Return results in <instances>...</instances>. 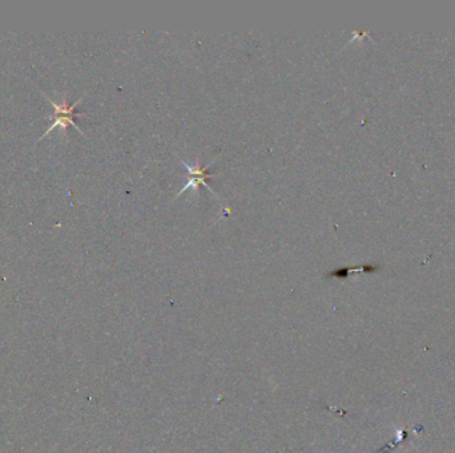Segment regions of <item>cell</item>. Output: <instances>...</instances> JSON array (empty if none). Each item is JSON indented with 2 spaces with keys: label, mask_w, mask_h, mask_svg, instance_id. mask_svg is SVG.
I'll return each mask as SVG.
<instances>
[{
  "label": "cell",
  "mask_w": 455,
  "mask_h": 453,
  "mask_svg": "<svg viewBox=\"0 0 455 453\" xmlns=\"http://www.w3.org/2000/svg\"><path fill=\"white\" fill-rule=\"evenodd\" d=\"M180 161L183 162V165L185 166V169L188 170V182L184 185V187L179 191V193H177L176 197H179L180 194H183L184 191L188 190V189H191V187L192 189H195V190H197L200 185L205 186L209 191H210V193H212V194L216 195V193L212 190V187L209 186L208 182H206V180H208V178L216 177V174L208 173L209 165L201 168L200 161H199V160L196 161V166H191L189 164H187V162L184 161V160H180Z\"/></svg>",
  "instance_id": "1"
},
{
  "label": "cell",
  "mask_w": 455,
  "mask_h": 453,
  "mask_svg": "<svg viewBox=\"0 0 455 453\" xmlns=\"http://www.w3.org/2000/svg\"><path fill=\"white\" fill-rule=\"evenodd\" d=\"M79 102H80V100H77L73 105H68V104H67L65 101H63L61 105H56L55 102H52V105L55 106L56 116H57V117H56L55 123L52 124L51 127H50L47 133H50L52 129H55L57 125H60L61 129H63L64 135H65V131H67V125H68V124H71V125H73V127L76 128V129H79L76 124H75V121H73V117L76 116V113H75V106H76ZM79 131H80V129H79ZM47 133H46V135H47Z\"/></svg>",
  "instance_id": "2"
}]
</instances>
